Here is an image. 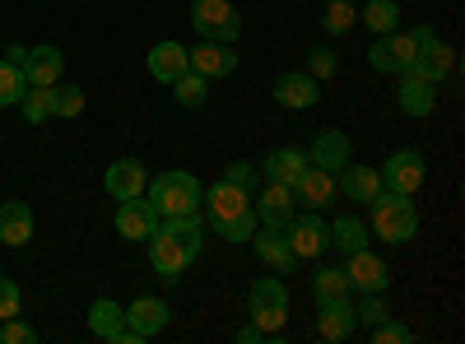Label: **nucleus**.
<instances>
[{
  "label": "nucleus",
  "instance_id": "nucleus-26",
  "mask_svg": "<svg viewBox=\"0 0 465 344\" xmlns=\"http://www.w3.org/2000/svg\"><path fill=\"white\" fill-rule=\"evenodd\" d=\"M33 210L24 205V201H5L0 205V242L5 247H24L28 238H33Z\"/></svg>",
  "mask_w": 465,
  "mask_h": 344
},
{
  "label": "nucleus",
  "instance_id": "nucleus-40",
  "mask_svg": "<svg viewBox=\"0 0 465 344\" xmlns=\"http://www.w3.org/2000/svg\"><path fill=\"white\" fill-rule=\"evenodd\" d=\"M372 339H377V344H405V339H414V330H410L405 321H391V317H386V321L372 326Z\"/></svg>",
  "mask_w": 465,
  "mask_h": 344
},
{
  "label": "nucleus",
  "instance_id": "nucleus-32",
  "mask_svg": "<svg viewBox=\"0 0 465 344\" xmlns=\"http://www.w3.org/2000/svg\"><path fill=\"white\" fill-rule=\"evenodd\" d=\"M173 93H177L182 107H205L210 80H205V74H196V70H186V74H177V80H173Z\"/></svg>",
  "mask_w": 465,
  "mask_h": 344
},
{
  "label": "nucleus",
  "instance_id": "nucleus-38",
  "mask_svg": "<svg viewBox=\"0 0 465 344\" xmlns=\"http://www.w3.org/2000/svg\"><path fill=\"white\" fill-rule=\"evenodd\" d=\"M223 182H232V186H242L247 196H256V186H261V168H256V163H228V168H223Z\"/></svg>",
  "mask_w": 465,
  "mask_h": 344
},
{
  "label": "nucleus",
  "instance_id": "nucleus-25",
  "mask_svg": "<svg viewBox=\"0 0 465 344\" xmlns=\"http://www.w3.org/2000/svg\"><path fill=\"white\" fill-rule=\"evenodd\" d=\"M191 70V61H186V47L182 43H153L149 47V74L159 84H173L177 74H186Z\"/></svg>",
  "mask_w": 465,
  "mask_h": 344
},
{
  "label": "nucleus",
  "instance_id": "nucleus-37",
  "mask_svg": "<svg viewBox=\"0 0 465 344\" xmlns=\"http://www.w3.org/2000/svg\"><path fill=\"white\" fill-rule=\"evenodd\" d=\"M354 317H359V326H377V321H386L391 317V308L381 302V293H363V302H354Z\"/></svg>",
  "mask_w": 465,
  "mask_h": 344
},
{
  "label": "nucleus",
  "instance_id": "nucleus-6",
  "mask_svg": "<svg viewBox=\"0 0 465 344\" xmlns=\"http://www.w3.org/2000/svg\"><path fill=\"white\" fill-rule=\"evenodd\" d=\"M423 177H429V163H423L419 149H401V154H391L381 163V186L401 191V196H414V191L423 186Z\"/></svg>",
  "mask_w": 465,
  "mask_h": 344
},
{
  "label": "nucleus",
  "instance_id": "nucleus-30",
  "mask_svg": "<svg viewBox=\"0 0 465 344\" xmlns=\"http://www.w3.org/2000/svg\"><path fill=\"white\" fill-rule=\"evenodd\" d=\"M359 19H363V28H372L377 37H381V33H396V28H401V5H396V0H368V5L359 10Z\"/></svg>",
  "mask_w": 465,
  "mask_h": 344
},
{
  "label": "nucleus",
  "instance_id": "nucleus-11",
  "mask_svg": "<svg viewBox=\"0 0 465 344\" xmlns=\"http://www.w3.org/2000/svg\"><path fill=\"white\" fill-rule=\"evenodd\" d=\"M252 247H256V256L270 265L275 275H293V265H298V256H293V247H289V238H284V228H270V223H256V233L247 238Z\"/></svg>",
  "mask_w": 465,
  "mask_h": 344
},
{
  "label": "nucleus",
  "instance_id": "nucleus-24",
  "mask_svg": "<svg viewBox=\"0 0 465 344\" xmlns=\"http://www.w3.org/2000/svg\"><path fill=\"white\" fill-rule=\"evenodd\" d=\"M61 70H65L61 47H52V43H43V47H28V65H24L28 84H43V89H52V84L61 80Z\"/></svg>",
  "mask_w": 465,
  "mask_h": 344
},
{
  "label": "nucleus",
  "instance_id": "nucleus-20",
  "mask_svg": "<svg viewBox=\"0 0 465 344\" xmlns=\"http://www.w3.org/2000/svg\"><path fill=\"white\" fill-rule=\"evenodd\" d=\"M261 168V177H270V182H280V186H293L298 177H302V168H307V149H293V144H280V149H270V154L256 163Z\"/></svg>",
  "mask_w": 465,
  "mask_h": 344
},
{
  "label": "nucleus",
  "instance_id": "nucleus-13",
  "mask_svg": "<svg viewBox=\"0 0 465 344\" xmlns=\"http://www.w3.org/2000/svg\"><path fill=\"white\" fill-rule=\"evenodd\" d=\"M144 186H149V172L140 159H116L103 172V191L112 201H135V196H144Z\"/></svg>",
  "mask_w": 465,
  "mask_h": 344
},
{
  "label": "nucleus",
  "instance_id": "nucleus-5",
  "mask_svg": "<svg viewBox=\"0 0 465 344\" xmlns=\"http://www.w3.org/2000/svg\"><path fill=\"white\" fill-rule=\"evenodd\" d=\"M191 28L201 37H210V43H238L242 15L232 0H196V5H191Z\"/></svg>",
  "mask_w": 465,
  "mask_h": 344
},
{
  "label": "nucleus",
  "instance_id": "nucleus-29",
  "mask_svg": "<svg viewBox=\"0 0 465 344\" xmlns=\"http://www.w3.org/2000/svg\"><path fill=\"white\" fill-rule=\"evenodd\" d=\"M326 233H331V247H340L344 256H349V251H363V247H368V238H372L368 228H363V219H359V214H340V219L326 228Z\"/></svg>",
  "mask_w": 465,
  "mask_h": 344
},
{
  "label": "nucleus",
  "instance_id": "nucleus-9",
  "mask_svg": "<svg viewBox=\"0 0 465 344\" xmlns=\"http://www.w3.org/2000/svg\"><path fill=\"white\" fill-rule=\"evenodd\" d=\"M163 330H168V302L163 298H135L131 308H126V335H131V344L153 339V335H163Z\"/></svg>",
  "mask_w": 465,
  "mask_h": 344
},
{
  "label": "nucleus",
  "instance_id": "nucleus-18",
  "mask_svg": "<svg viewBox=\"0 0 465 344\" xmlns=\"http://www.w3.org/2000/svg\"><path fill=\"white\" fill-rule=\"evenodd\" d=\"M451 70H456V52L438 37V43L419 47V56H414V65H410L405 74H419V80H429V84H447V80H451Z\"/></svg>",
  "mask_w": 465,
  "mask_h": 344
},
{
  "label": "nucleus",
  "instance_id": "nucleus-15",
  "mask_svg": "<svg viewBox=\"0 0 465 344\" xmlns=\"http://www.w3.org/2000/svg\"><path fill=\"white\" fill-rule=\"evenodd\" d=\"M186 61L196 74H205V80H223V74L238 70V52H232V43H210V37H201V47H186Z\"/></svg>",
  "mask_w": 465,
  "mask_h": 344
},
{
  "label": "nucleus",
  "instance_id": "nucleus-2",
  "mask_svg": "<svg viewBox=\"0 0 465 344\" xmlns=\"http://www.w3.org/2000/svg\"><path fill=\"white\" fill-rule=\"evenodd\" d=\"M368 233L381 238V242H391V247H405L414 242L419 233V210L410 196H401V191H377V196L368 201Z\"/></svg>",
  "mask_w": 465,
  "mask_h": 344
},
{
  "label": "nucleus",
  "instance_id": "nucleus-3",
  "mask_svg": "<svg viewBox=\"0 0 465 344\" xmlns=\"http://www.w3.org/2000/svg\"><path fill=\"white\" fill-rule=\"evenodd\" d=\"M201 182L191 177V172H163V177H153L144 186V201L159 210V219H173V214H201Z\"/></svg>",
  "mask_w": 465,
  "mask_h": 344
},
{
  "label": "nucleus",
  "instance_id": "nucleus-12",
  "mask_svg": "<svg viewBox=\"0 0 465 344\" xmlns=\"http://www.w3.org/2000/svg\"><path fill=\"white\" fill-rule=\"evenodd\" d=\"M275 103L289 112H307L322 103V80H312L307 70H284L275 80Z\"/></svg>",
  "mask_w": 465,
  "mask_h": 344
},
{
  "label": "nucleus",
  "instance_id": "nucleus-22",
  "mask_svg": "<svg viewBox=\"0 0 465 344\" xmlns=\"http://www.w3.org/2000/svg\"><path fill=\"white\" fill-rule=\"evenodd\" d=\"M252 205H256V223H270V228H284L289 219H293V191L289 186H280V182H270L261 196H252Z\"/></svg>",
  "mask_w": 465,
  "mask_h": 344
},
{
  "label": "nucleus",
  "instance_id": "nucleus-27",
  "mask_svg": "<svg viewBox=\"0 0 465 344\" xmlns=\"http://www.w3.org/2000/svg\"><path fill=\"white\" fill-rule=\"evenodd\" d=\"M438 103V84L419 80V74H401V112H410V117H429Z\"/></svg>",
  "mask_w": 465,
  "mask_h": 344
},
{
  "label": "nucleus",
  "instance_id": "nucleus-34",
  "mask_svg": "<svg viewBox=\"0 0 465 344\" xmlns=\"http://www.w3.org/2000/svg\"><path fill=\"white\" fill-rule=\"evenodd\" d=\"M19 107H24L28 126H43V122L52 117V89H43V84H28V89H24V98H19Z\"/></svg>",
  "mask_w": 465,
  "mask_h": 344
},
{
  "label": "nucleus",
  "instance_id": "nucleus-28",
  "mask_svg": "<svg viewBox=\"0 0 465 344\" xmlns=\"http://www.w3.org/2000/svg\"><path fill=\"white\" fill-rule=\"evenodd\" d=\"M159 228H163L168 238H177V242L186 247L191 260L201 256V242H205V223H201V214H173V219H159Z\"/></svg>",
  "mask_w": 465,
  "mask_h": 344
},
{
  "label": "nucleus",
  "instance_id": "nucleus-21",
  "mask_svg": "<svg viewBox=\"0 0 465 344\" xmlns=\"http://www.w3.org/2000/svg\"><path fill=\"white\" fill-rule=\"evenodd\" d=\"M335 186H340L344 201L368 205L377 191H381V172H377V168H363V163H344V168L335 172Z\"/></svg>",
  "mask_w": 465,
  "mask_h": 344
},
{
  "label": "nucleus",
  "instance_id": "nucleus-1",
  "mask_svg": "<svg viewBox=\"0 0 465 344\" xmlns=\"http://www.w3.org/2000/svg\"><path fill=\"white\" fill-rule=\"evenodd\" d=\"M201 214L214 223V233L223 238V242H247L252 233H256V205H252V196L242 186H232V182H214L210 191H201Z\"/></svg>",
  "mask_w": 465,
  "mask_h": 344
},
{
  "label": "nucleus",
  "instance_id": "nucleus-39",
  "mask_svg": "<svg viewBox=\"0 0 465 344\" xmlns=\"http://www.w3.org/2000/svg\"><path fill=\"white\" fill-rule=\"evenodd\" d=\"M24 312V293H19V284L10 280V275H0V321H10V317H19Z\"/></svg>",
  "mask_w": 465,
  "mask_h": 344
},
{
  "label": "nucleus",
  "instance_id": "nucleus-44",
  "mask_svg": "<svg viewBox=\"0 0 465 344\" xmlns=\"http://www.w3.org/2000/svg\"><path fill=\"white\" fill-rule=\"evenodd\" d=\"M238 339H242V344H256V339H265V330H261V326H242Z\"/></svg>",
  "mask_w": 465,
  "mask_h": 344
},
{
  "label": "nucleus",
  "instance_id": "nucleus-23",
  "mask_svg": "<svg viewBox=\"0 0 465 344\" xmlns=\"http://www.w3.org/2000/svg\"><path fill=\"white\" fill-rule=\"evenodd\" d=\"M89 330L98 339H112V344H131V335H126V308H116L112 298H98L94 308H89Z\"/></svg>",
  "mask_w": 465,
  "mask_h": 344
},
{
  "label": "nucleus",
  "instance_id": "nucleus-42",
  "mask_svg": "<svg viewBox=\"0 0 465 344\" xmlns=\"http://www.w3.org/2000/svg\"><path fill=\"white\" fill-rule=\"evenodd\" d=\"M335 65H340V61H335V52H326V47L307 56V74H312V80H331Z\"/></svg>",
  "mask_w": 465,
  "mask_h": 344
},
{
  "label": "nucleus",
  "instance_id": "nucleus-31",
  "mask_svg": "<svg viewBox=\"0 0 465 344\" xmlns=\"http://www.w3.org/2000/svg\"><path fill=\"white\" fill-rule=\"evenodd\" d=\"M312 293H317V302H331V298H349L354 284H349V275L340 270V265H326V270L312 275Z\"/></svg>",
  "mask_w": 465,
  "mask_h": 344
},
{
  "label": "nucleus",
  "instance_id": "nucleus-7",
  "mask_svg": "<svg viewBox=\"0 0 465 344\" xmlns=\"http://www.w3.org/2000/svg\"><path fill=\"white\" fill-rule=\"evenodd\" d=\"M284 238H289V247H293L298 260H312V256H322V251L331 247V233H326V223L317 219V210L293 214V219L284 223Z\"/></svg>",
  "mask_w": 465,
  "mask_h": 344
},
{
  "label": "nucleus",
  "instance_id": "nucleus-10",
  "mask_svg": "<svg viewBox=\"0 0 465 344\" xmlns=\"http://www.w3.org/2000/svg\"><path fill=\"white\" fill-rule=\"evenodd\" d=\"M116 233H122L126 242H149L153 233H159V210H153L144 196L122 201L116 205Z\"/></svg>",
  "mask_w": 465,
  "mask_h": 344
},
{
  "label": "nucleus",
  "instance_id": "nucleus-19",
  "mask_svg": "<svg viewBox=\"0 0 465 344\" xmlns=\"http://www.w3.org/2000/svg\"><path fill=\"white\" fill-rule=\"evenodd\" d=\"M349 159H354V144H349L344 131H322L312 144H307V163H317L326 172H340Z\"/></svg>",
  "mask_w": 465,
  "mask_h": 344
},
{
  "label": "nucleus",
  "instance_id": "nucleus-41",
  "mask_svg": "<svg viewBox=\"0 0 465 344\" xmlns=\"http://www.w3.org/2000/svg\"><path fill=\"white\" fill-rule=\"evenodd\" d=\"M33 339H37V330H33V326H24L19 317L0 321V344H33Z\"/></svg>",
  "mask_w": 465,
  "mask_h": 344
},
{
  "label": "nucleus",
  "instance_id": "nucleus-45",
  "mask_svg": "<svg viewBox=\"0 0 465 344\" xmlns=\"http://www.w3.org/2000/svg\"><path fill=\"white\" fill-rule=\"evenodd\" d=\"M322 5H326V0H322Z\"/></svg>",
  "mask_w": 465,
  "mask_h": 344
},
{
  "label": "nucleus",
  "instance_id": "nucleus-8",
  "mask_svg": "<svg viewBox=\"0 0 465 344\" xmlns=\"http://www.w3.org/2000/svg\"><path fill=\"white\" fill-rule=\"evenodd\" d=\"M289 191H293V205H307V210H326V205H335V196H340L335 172H326V168H317V163H307L302 177H298Z\"/></svg>",
  "mask_w": 465,
  "mask_h": 344
},
{
  "label": "nucleus",
  "instance_id": "nucleus-4",
  "mask_svg": "<svg viewBox=\"0 0 465 344\" xmlns=\"http://www.w3.org/2000/svg\"><path fill=\"white\" fill-rule=\"evenodd\" d=\"M247 308H252V326H261L265 335H280L289 326V289L280 275H261L247 289Z\"/></svg>",
  "mask_w": 465,
  "mask_h": 344
},
{
  "label": "nucleus",
  "instance_id": "nucleus-16",
  "mask_svg": "<svg viewBox=\"0 0 465 344\" xmlns=\"http://www.w3.org/2000/svg\"><path fill=\"white\" fill-rule=\"evenodd\" d=\"M344 275H349V284H354L359 293H386V284H391V270H386V260L372 256L368 247H363V251H349Z\"/></svg>",
  "mask_w": 465,
  "mask_h": 344
},
{
  "label": "nucleus",
  "instance_id": "nucleus-33",
  "mask_svg": "<svg viewBox=\"0 0 465 344\" xmlns=\"http://www.w3.org/2000/svg\"><path fill=\"white\" fill-rule=\"evenodd\" d=\"M24 89H28V74H24L19 65H10L5 56H0V107H19Z\"/></svg>",
  "mask_w": 465,
  "mask_h": 344
},
{
  "label": "nucleus",
  "instance_id": "nucleus-36",
  "mask_svg": "<svg viewBox=\"0 0 465 344\" xmlns=\"http://www.w3.org/2000/svg\"><path fill=\"white\" fill-rule=\"evenodd\" d=\"M84 112V89H74V84H52V117H80Z\"/></svg>",
  "mask_w": 465,
  "mask_h": 344
},
{
  "label": "nucleus",
  "instance_id": "nucleus-17",
  "mask_svg": "<svg viewBox=\"0 0 465 344\" xmlns=\"http://www.w3.org/2000/svg\"><path fill=\"white\" fill-rule=\"evenodd\" d=\"M317 335L322 339H331V344H340V339H349L359 330V317H354V302L349 298H331V302H317Z\"/></svg>",
  "mask_w": 465,
  "mask_h": 344
},
{
  "label": "nucleus",
  "instance_id": "nucleus-35",
  "mask_svg": "<svg viewBox=\"0 0 465 344\" xmlns=\"http://www.w3.org/2000/svg\"><path fill=\"white\" fill-rule=\"evenodd\" d=\"M359 24V10L349 5V0H326V15H322V28L331 33V37H344L349 28Z\"/></svg>",
  "mask_w": 465,
  "mask_h": 344
},
{
  "label": "nucleus",
  "instance_id": "nucleus-14",
  "mask_svg": "<svg viewBox=\"0 0 465 344\" xmlns=\"http://www.w3.org/2000/svg\"><path fill=\"white\" fill-rule=\"evenodd\" d=\"M149 265H153V275H159L163 284H177L182 275H186V265H191V256H186V247L177 242V238H168L163 228L149 238Z\"/></svg>",
  "mask_w": 465,
  "mask_h": 344
},
{
  "label": "nucleus",
  "instance_id": "nucleus-43",
  "mask_svg": "<svg viewBox=\"0 0 465 344\" xmlns=\"http://www.w3.org/2000/svg\"><path fill=\"white\" fill-rule=\"evenodd\" d=\"M5 61L24 70V65H28V47H5Z\"/></svg>",
  "mask_w": 465,
  "mask_h": 344
}]
</instances>
